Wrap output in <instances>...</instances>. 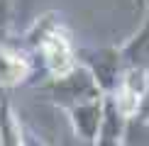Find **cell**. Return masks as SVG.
Instances as JSON below:
<instances>
[{
	"mask_svg": "<svg viewBox=\"0 0 149 146\" xmlns=\"http://www.w3.org/2000/svg\"><path fill=\"white\" fill-rule=\"evenodd\" d=\"M120 51H122V61H125L127 68L149 71V22L147 20L142 22V27L120 46Z\"/></svg>",
	"mask_w": 149,
	"mask_h": 146,
	"instance_id": "cell-8",
	"label": "cell"
},
{
	"mask_svg": "<svg viewBox=\"0 0 149 146\" xmlns=\"http://www.w3.org/2000/svg\"><path fill=\"white\" fill-rule=\"evenodd\" d=\"M142 3V8H144V20L149 22V0H139Z\"/></svg>",
	"mask_w": 149,
	"mask_h": 146,
	"instance_id": "cell-12",
	"label": "cell"
},
{
	"mask_svg": "<svg viewBox=\"0 0 149 146\" xmlns=\"http://www.w3.org/2000/svg\"><path fill=\"white\" fill-rule=\"evenodd\" d=\"M37 51L42 54L49 78L64 76L78 66V51L73 49L71 39L64 34L59 24H52L49 29H42L39 39H37Z\"/></svg>",
	"mask_w": 149,
	"mask_h": 146,
	"instance_id": "cell-3",
	"label": "cell"
},
{
	"mask_svg": "<svg viewBox=\"0 0 149 146\" xmlns=\"http://www.w3.org/2000/svg\"><path fill=\"white\" fill-rule=\"evenodd\" d=\"M122 146H149V119L144 117H130L125 127Z\"/></svg>",
	"mask_w": 149,
	"mask_h": 146,
	"instance_id": "cell-9",
	"label": "cell"
},
{
	"mask_svg": "<svg viewBox=\"0 0 149 146\" xmlns=\"http://www.w3.org/2000/svg\"><path fill=\"white\" fill-rule=\"evenodd\" d=\"M103 97L91 100V102H81V105L66 110L76 136H81L83 141H88L93 146H95L98 132H100V124H103Z\"/></svg>",
	"mask_w": 149,
	"mask_h": 146,
	"instance_id": "cell-5",
	"label": "cell"
},
{
	"mask_svg": "<svg viewBox=\"0 0 149 146\" xmlns=\"http://www.w3.org/2000/svg\"><path fill=\"white\" fill-rule=\"evenodd\" d=\"M0 146H5V144H3V134H0Z\"/></svg>",
	"mask_w": 149,
	"mask_h": 146,
	"instance_id": "cell-13",
	"label": "cell"
},
{
	"mask_svg": "<svg viewBox=\"0 0 149 146\" xmlns=\"http://www.w3.org/2000/svg\"><path fill=\"white\" fill-rule=\"evenodd\" d=\"M47 95L52 97L54 102H59L61 107H76L81 102H91V100H98L103 97L98 83L93 81V76L88 73V68L83 66H76L73 71L64 73V76H56V78H49L47 85H44Z\"/></svg>",
	"mask_w": 149,
	"mask_h": 146,
	"instance_id": "cell-2",
	"label": "cell"
},
{
	"mask_svg": "<svg viewBox=\"0 0 149 146\" xmlns=\"http://www.w3.org/2000/svg\"><path fill=\"white\" fill-rule=\"evenodd\" d=\"M29 73H32V61L24 56V51L10 44H0V90L24 83Z\"/></svg>",
	"mask_w": 149,
	"mask_h": 146,
	"instance_id": "cell-6",
	"label": "cell"
},
{
	"mask_svg": "<svg viewBox=\"0 0 149 146\" xmlns=\"http://www.w3.org/2000/svg\"><path fill=\"white\" fill-rule=\"evenodd\" d=\"M147 81H149V71H139V68H125L120 83H117L115 93L110 95L115 100V105L127 114V117H134L139 112L142 97H144L147 90Z\"/></svg>",
	"mask_w": 149,
	"mask_h": 146,
	"instance_id": "cell-4",
	"label": "cell"
},
{
	"mask_svg": "<svg viewBox=\"0 0 149 146\" xmlns=\"http://www.w3.org/2000/svg\"><path fill=\"white\" fill-rule=\"evenodd\" d=\"M137 117H144V119H149V81H147V90H144V97H142V105H139Z\"/></svg>",
	"mask_w": 149,
	"mask_h": 146,
	"instance_id": "cell-11",
	"label": "cell"
},
{
	"mask_svg": "<svg viewBox=\"0 0 149 146\" xmlns=\"http://www.w3.org/2000/svg\"><path fill=\"white\" fill-rule=\"evenodd\" d=\"M0 105H3V100H0Z\"/></svg>",
	"mask_w": 149,
	"mask_h": 146,
	"instance_id": "cell-14",
	"label": "cell"
},
{
	"mask_svg": "<svg viewBox=\"0 0 149 146\" xmlns=\"http://www.w3.org/2000/svg\"><path fill=\"white\" fill-rule=\"evenodd\" d=\"M78 63L88 68L93 81L98 83L103 95H113L122 73H125V61H122L120 46H86L78 49Z\"/></svg>",
	"mask_w": 149,
	"mask_h": 146,
	"instance_id": "cell-1",
	"label": "cell"
},
{
	"mask_svg": "<svg viewBox=\"0 0 149 146\" xmlns=\"http://www.w3.org/2000/svg\"><path fill=\"white\" fill-rule=\"evenodd\" d=\"M127 114L115 105V100L110 95L103 97V124L98 132L95 146H120L122 136H125V127H127Z\"/></svg>",
	"mask_w": 149,
	"mask_h": 146,
	"instance_id": "cell-7",
	"label": "cell"
},
{
	"mask_svg": "<svg viewBox=\"0 0 149 146\" xmlns=\"http://www.w3.org/2000/svg\"><path fill=\"white\" fill-rule=\"evenodd\" d=\"M12 17V0H0V32L10 24Z\"/></svg>",
	"mask_w": 149,
	"mask_h": 146,
	"instance_id": "cell-10",
	"label": "cell"
}]
</instances>
